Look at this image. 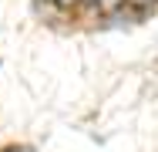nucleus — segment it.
I'll return each instance as SVG.
<instances>
[{
	"mask_svg": "<svg viewBox=\"0 0 158 152\" xmlns=\"http://www.w3.org/2000/svg\"><path fill=\"white\" fill-rule=\"evenodd\" d=\"M118 3H121V0H98V7H101V10H114Z\"/></svg>",
	"mask_w": 158,
	"mask_h": 152,
	"instance_id": "f257e3e1",
	"label": "nucleus"
},
{
	"mask_svg": "<svg viewBox=\"0 0 158 152\" xmlns=\"http://www.w3.org/2000/svg\"><path fill=\"white\" fill-rule=\"evenodd\" d=\"M131 3H138V7H148V3H155V0H131Z\"/></svg>",
	"mask_w": 158,
	"mask_h": 152,
	"instance_id": "f03ea898",
	"label": "nucleus"
},
{
	"mask_svg": "<svg viewBox=\"0 0 158 152\" xmlns=\"http://www.w3.org/2000/svg\"><path fill=\"white\" fill-rule=\"evenodd\" d=\"M57 3H61V7H74L77 0H57Z\"/></svg>",
	"mask_w": 158,
	"mask_h": 152,
	"instance_id": "7ed1b4c3",
	"label": "nucleus"
},
{
	"mask_svg": "<svg viewBox=\"0 0 158 152\" xmlns=\"http://www.w3.org/2000/svg\"><path fill=\"white\" fill-rule=\"evenodd\" d=\"M7 152H31V149H7Z\"/></svg>",
	"mask_w": 158,
	"mask_h": 152,
	"instance_id": "20e7f679",
	"label": "nucleus"
}]
</instances>
